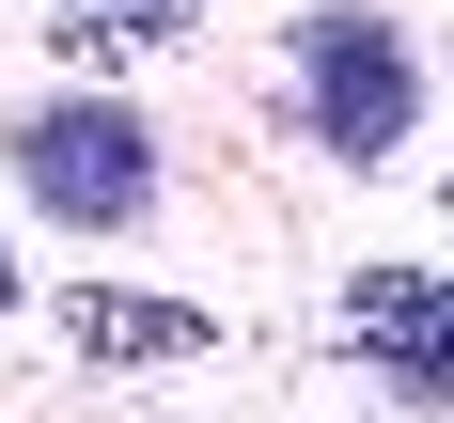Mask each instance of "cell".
Instances as JSON below:
<instances>
[{"label":"cell","instance_id":"6da1fadb","mask_svg":"<svg viewBox=\"0 0 454 423\" xmlns=\"http://www.w3.org/2000/svg\"><path fill=\"white\" fill-rule=\"evenodd\" d=\"M16 188H32L47 220H141L157 204V141H141L126 94H47L32 126H16Z\"/></svg>","mask_w":454,"mask_h":423},{"label":"cell","instance_id":"3957f363","mask_svg":"<svg viewBox=\"0 0 454 423\" xmlns=\"http://www.w3.org/2000/svg\"><path fill=\"white\" fill-rule=\"evenodd\" d=\"M345 345H361L392 392L454 408V267H361L345 282Z\"/></svg>","mask_w":454,"mask_h":423},{"label":"cell","instance_id":"277c9868","mask_svg":"<svg viewBox=\"0 0 454 423\" xmlns=\"http://www.w3.org/2000/svg\"><path fill=\"white\" fill-rule=\"evenodd\" d=\"M79 345H94V361H188L204 314H188V298H141V282H94V298H79Z\"/></svg>","mask_w":454,"mask_h":423},{"label":"cell","instance_id":"5b68a950","mask_svg":"<svg viewBox=\"0 0 454 423\" xmlns=\"http://www.w3.org/2000/svg\"><path fill=\"white\" fill-rule=\"evenodd\" d=\"M204 0H47V32H63V63H141V47H173Z\"/></svg>","mask_w":454,"mask_h":423},{"label":"cell","instance_id":"8992f818","mask_svg":"<svg viewBox=\"0 0 454 423\" xmlns=\"http://www.w3.org/2000/svg\"><path fill=\"white\" fill-rule=\"evenodd\" d=\"M0 314H16V251H0Z\"/></svg>","mask_w":454,"mask_h":423},{"label":"cell","instance_id":"7a4b0ae2","mask_svg":"<svg viewBox=\"0 0 454 423\" xmlns=\"http://www.w3.org/2000/svg\"><path fill=\"white\" fill-rule=\"evenodd\" d=\"M298 110H314V141L345 173H376V157L408 141V110H423L408 32H392V16H314V32H298Z\"/></svg>","mask_w":454,"mask_h":423}]
</instances>
